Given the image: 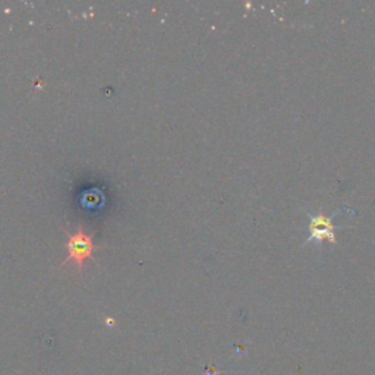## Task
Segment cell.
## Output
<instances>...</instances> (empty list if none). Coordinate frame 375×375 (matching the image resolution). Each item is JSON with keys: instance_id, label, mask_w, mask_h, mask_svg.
<instances>
[{"instance_id": "cell-1", "label": "cell", "mask_w": 375, "mask_h": 375, "mask_svg": "<svg viewBox=\"0 0 375 375\" xmlns=\"http://www.w3.org/2000/svg\"><path fill=\"white\" fill-rule=\"evenodd\" d=\"M66 249H68V258L65 260L64 265L72 263L81 272L84 268V263L93 258V253L96 251L94 236L88 235L84 230V228L80 226L73 233L68 235Z\"/></svg>"}, {"instance_id": "cell-2", "label": "cell", "mask_w": 375, "mask_h": 375, "mask_svg": "<svg viewBox=\"0 0 375 375\" xmlns=\"http://www.w3.org/2000/svg\"><path fill=\"white\" fill-rule=\"evenodd\" d=\"M337 214L333 213L332 216H327V214H309V237L305 241V244H309L312 241H317V242H321L324 241V239H327L328 242L332 244H337V237H336V233H334V224H333V219L334 216Z\"/></svg>"}]
</instances>
